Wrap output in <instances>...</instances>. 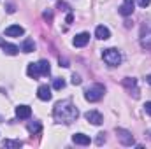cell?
Masks as SVG:
<instances>
[{
	"label": "cell",
	"mask_w": 151,
	"mask_h": 149,
	"mask_svg": "<svg viewBox=\"0 0 151 149\" xmlns=\"http://www.w3.org/2000/svg\"><path fill=\"white\" fill-rule=\"evenodd\" d=\"M53 116L56 119V123H63V125H70L72 121L77 119L79 111L70 100H62L55 105L53 109Z\"/></svg>",
	"instance_id": "obj_1"
},
{
	"label": "cell",
	"mask_w": 151,
	"mask_h": 149,
	"mask_svg": "<svg viewBox=\"0 0 151 149\" xmlns=\"http://www.w3.org/2000/svg\"><path fill=\"white\" fill-rule=\"evenodd\" d=\"M104 93H106V88H104V84H99V82H95V84H91L86 91H84V98L88 100V102H99L102 97H104Z\"/></svg>",
	"instance_id": "obj_2"
},
{
	"label": "cell",
	"mask_w": 151,
	"mask_h": 149,
	"mask_svg": "<svg viewBox=\"0 0 151 149\" xmlns=\"http://www.w3.org/2000/svg\"><path fill=\"white\" fill-rule=\"evenodd\" d=\"M102 58H104V62H106L109 67H118V65L121 63V54H119V51H118V49H114V47L104 49Z\"/></svg>",
	"instance_id": "obj_3"
},
{
	"label": "cell",
	"mask_w": 151,
	"mask_h": 149,
	"mask_svg": "<svg viewBox=\"0 0 151 149\" xmlns=\"http://www.w3.org/2000/svg\"><path fill=\"white\" fill-rule=\"evenodd\" d=\"M116 137H118V140H119L123 146H134V144H135L134 135H132L128 130H125V128H116Z\"/></svg>",
	"instance_id": "obj_4"
},
{
	"label": "cell",
	"mask_w": 151,
	"mask_h": 149,
	"mask_svg": "<svg viewBox=\"0 0 151 149\" xmlns=\"http://www.w3.org/2000/svg\"><path fill=\"white\" fill-rule=\"evenodd\" d=\"M37 97L40 100H44V102H49L51 100V97H53V93H51V88L47 86V84H40L37 90Z\"/></svg>",
	"instance_id": "obj_5"
},
{
	"label": "cell",
	"mask_w": 151,
	"mask_h": 149,
	"mask_svg": "<svg viewBox=\"0 0 151 149\" xmlns=\"http://www.w3.org/2000/svg\"><path fill=\"white\" fill-rule=\"evenodd\" d=\"M134 5H135V0H123V4L119 5V14L121 16H130L134 12Z\"/></svg>",
	"instance_id": "obj_6"
},
{
	"label": "cell",
	"mask_w": 151,
	"mask_h": 149,
	"mask_svg": "<svg viewBox=\"0 0 151 149\" xmlns=\"http://www.w3.org/2000/svg\"><path fill=\"white\" fill-rule=\"evenodd\" d=\"M123 86L128 90V91H132L134 90V98H137L139 97V90H137V81L134 79V77H125L123 79Z\"/></svg>",
	"instance_id": "obj_7"
},
{
	"label": "cell",
	"mask_w": 151,
	"mask_h": 149,
	"mask_svg": "<svg viewBox=\"0 0 151 149\" xmlns=\"http://www.w3.org/2000/svg\"><path fill=\"white\" fill-rule=\"evenodd\" d=\"M84 117H86L91 125H97V126L102 125V121H104V119H102V114H100L99 111H88L86 114H84Z\"/></svg>",
	"instance_id": "obj_8"
},
{
	"label": "cell",
	"mask_w": 151,
	"mask_h": 149,
	"mask_svg": "<svg viewBox=\"0 0 151 149\" xmlns=\"http://www.w3.org/2000/svg\"><path fill=\"white\" fill-rule=\"evenodd\" d=\"M23 34H25V28L19 27V25H11V27L5 28V35L7 37H19Z\"/></svg>",
	"instance_id": "obj_9"
},
{
	"label": "cell",
	"mask_w": 151,
	"mask_h": 149,
	"mask_svg": "<svg viewBox=\"0 0 151 149\" xmlns=\"http://www.w3.org/2000/svg\"><path fill=\"white\" fill-rule=\"evenodd\" d=\"M95 37L100 39V40H107V39L111 37V32H109V28H107V27L100 25V27H97V28H95Z\"/></svg>",
	"instance_id": "obj_10"
},
{
	"label": "cell",
	"mask_w": 151,
	"mask_h": 149,
	"mask_svg": "<svg viewBox=\"0 0 151 149\" xmlns=\"http://www.w3.org/2000/svg\"><path fill=\"white\" fill-rule=\"evenodd\" d=\"M88 42H90V34H86V32H83V34H79V35L74 37V46L76 47H84Z\"/></svg>",
	"instance_id": "obj_11"
},
{
	"label": "cell",
	"mask_w": 151,
	"mask_h": 149,
	"mask_svg": "<svg viewBox=\"0 0 151 149\" xmlns=\"http://www.w3.org/2000/svg\"><path fill=\"white\" fill-rule=\"evenodd\" d=\"M16 116H18L19 119H28V117L32 116V109H30L28 105H18V107H16Z\"/></svg>",
	"instance_id": "obj_12"
},
{
	"label": "cell",
	"mask_w": 151,
	"mask_h": 149,
	"mask_svg": "<svg viewBox=\"0 0 151 149\" xmlns=\"http://www.w3.org/2000/svg\"><path fill=\"white\" fill-rule=\"evenodd\" d=\"M72 140H74V144H79V146H88L91 142L90 137L84 135V133H76L74 137H72Z\"/></svg>",
	"instance_id": "obj_13"
},
{
	"label": "cell",
	"mask_w": 151,
	"mask_h": 149,
	"mask_svg": "<svg viewBox=\"0 0 151 149\" xmlns=\"http://www.w3.org/2000/svg\"><path fill=\"white\" fill-rule=\"evenodd\" d=\"M27 74H28V77H32V79L40 77V70H39L37 63H28V67H27Z\"/></svg>",
	"instance_id": "obj_14"
},
{
	"label": "cell",
	"mask_w": 151,
	"mask_h": 149,
	"mask_svg": "<svg viewBox=\"0 0 151 149\" xmlns=\"http://www.w3.org/2000/svg\"><path fill=\"white\" fill-rule=\"evenodd\" d=\"M34 49H35V42H34V39H25L23 44H21V51H23V53H32Z\"/></svg>",
	"instance_id": "obj_15"
},
{
	"label": "cell",
	"mask_w": 151,
	"mask_h": 149,
	"mask_svg": "<svg viewBox=\"0 0 151 149\" xmlns=\"http://www.w3.org/2000/svg\"><path fill=\"white\" fill-rule=\"evenodd\" d=\"M2 49H4V53H5V54H11V56L18 54V51H19V47H18V46H14V44H7V42H4Z\"/></svg>",
	"instance_id": "obj_16"
},
{
	"label": "cell",
	"mask_w": 151,
	"mask_h": 149,
	"mask_svg": "<svg viewBox=\"0 0 151 149\" xmlns=\"http://www.w3.org/2000/svg\"><path fill=\"white\" fill-rule=\"evenodd\" d=\"M2 146L7 149H19L23 146V142L21 140H11V139H5L4 142H2Z\"/></svg>",
	"instance_id": "obj_17"
},
{
	"label": "cell",
	"mask_w": 151,
	"mask_h": 149,
	"mask_svg": "<svg viewBox=\"0 0 151 149\" xmlns=\"http://www.w3.org/2000/svg\"><path fill=\"white\" fill-rule=\"evenodd\" d=\"M27 130H28L32 135H35V133H40L42 125H40L39 121H32V123H28V125H27Z\"/></svg>",
	"instance_id": "obj_18"
},
{
	"label": "cell",
	"mask_w": 151,
	"mask_h": 149,
	"mask_svg": "<svg viewBox=\"0 0 151 149\" xmlns=\"http://www.w3.org/2000/svg\"><path fill=\"white\" fill-rule=\"evenodd\" d=\"M37 65H39V70H40V75H47L51 72V67H49V62L47 60H40Z\"/></svg>",
	"instance_id": "obj_19"
},
{
	"label": "cell",
	"mask_w": 151,
	"mask_h": 149,
	"mask_svg": "<svg viewBox=\"0 0 151 149\" xmlns=\"http://www.w3.org/2000/svg\"><path fill=\"white\" fill-rule=\"evenodd\" d=\"M141 46L146 47V49H151V32H146V34L141 37Z\"/></svg>",
	"instance_id": "obj_20"
},
{
	"label": "cell",
	"mask_w": 151,
	"mask_h": 149,
	"mask_svg": "<svg viewBox=\"0 0 151 149\" xmlns=\"http://www.w3.org/2000/svg\"><path fill=\"white\" fill-rule=\"evenodd\" d=\"M53 88L55 90H63L65 88V81L63 79H55L53 81Z\"/></svg>",
	"instance_id": "obj_21"
},
{
	"label": "cell",
	"mask_w": 151,
	"mask_h": 149,
	"mask_svg": "<svg viewBox=\"0 0 151 149\" xmlns=\"http://www.w3.org/2000/svg\"><path fill=\"white\" fill-rule=\"evenodd\" d=\"M44 19H47V21L51 23V21H53V12H51V11H46V12H44Z\"/></svg>",
	"instance_id": "obj_22"
},
{
	"label": "cell",
	"mask_w": 151,
	"mask_h": 149,
	"mask_svg": "<svg viewBox=\"0 0 151 149\" xmlns=\"http://www.w3.org/2000/svg\"><path fill=\"white\" fill-rule=\"evenodd\" d=\"M137 4H139L141 7H148L151 4V0H137Z\"/></svg>",
	"instance_id": "obj_23"
},
{
	"label": "cell",
	"mask_w": 151,
	"mask_h": 149,
	"mask_svg": "<svg viewBox=\"0 0 151 149\" xmlns=\"http://www.w3.org/2000/svg\"><path fill=\"white\" fill-rule=\"evenodd\" d=\"M72 84H74V86H76V84H81V77H79L77 74L72 75Z\"/></svg>",
	"instance_id": "obj_24"
},
{
	"label": "cell",
	"mask_w": 151,
	"mask_h": 149,
	"mask_svg": "<svg viewBox=\"0 0 151 149\" xmlns=\"http://www.w3.org/2000/svg\"><path fill=\"white\" fill-rule=\"evenodd\" d=\"M58 9H62V11H69V5H67L65 2H58Z\"/></svg>",
	"instance_id": "obj_25"
},
{
	"label": "cell",
	"mask_w": 151,
	"mask_h": 149,
	"mask_svg": "<svg viewBox=\"0 0 151 149\" xmlns=\"http://www.w3.org/2000/svg\"><path fill=\"white\" fill-rule=\"evenodd\" d=\"M106 133H99V139H97V144H102V142H106V137H104Z\"/></svg>",
	"instance_id": "obj_26"
},
{
	"label": "cell",
	"mask_w": 151,
	"mask_h": 149,
	"mask_svg": "<svg viewBox=\"0 0 151 149\" xmlns=\"http://www.w3.org/2000/svg\"><path fill=\"white\" fill-rule=\"evenodd\" d=\"M144 109H146V112L151 116V102H146V104H144Z\"/></svg>",
	"instance_id": "obj_27"
},
{
	"label": "cell",
	"mask_w": 151,
	"mask_h": 149,
	"mask_svg": "<svg viewBox=\"0 0 151 149\" xmlns=\"http://www.w3.org/2000/svg\"><path fill=\"white\" fill-rule=\"evenodd\" d=\"M72 19H74V16H72V14L69 12V14H67V18H65V21H67V23L70 25V23H72Z\"/></svg>",
	"instance_id": "obj_28"
},
{
	"label": "cell",
	"mask_w": 151,
	"mask_h": 149,
	"mask_svg": "<svg viewBox=\"0 0 151 149\" xmlns=\"http://www.w3.org/2000/svg\"><path fill=\"white\" fill-rule=\"evenodd\" d=\"M14 11H16V9H14V5H12V4H9V5H7V12H11V14H12Z\"/></svg>",
	"instance_id": "obj_29"
},
{
	"label": "cell",
	"mask_w": 151,
	"mask_h": 149,
	"mask_svg": "<svg viewBox=\"0 0 151 149\" xmlns=\"http://www.w3.org/2000/svg\"><path fill=\"white\" fill-rule=\"evenodd\" d=\"M146 81H148V84H150V86H151V74L148 75V77H146Z\"/></svg>",
	"instance_id": "obj_30"
},
{
	"label": "cell",
	"mask_w": 151,
	"mask_h": 149,
	"mask_svg": "<svg viewBox=\"0 0 151 149\" xmlns=\"http://www.w3.org/2000/svg\"><path fill=\"white\" fill-rule=\"evenodd\" d=\"M0 46H4V40H2V39H0Z\"/></svg>",
	"instance_id": "obj_31"
}]
</instances>
